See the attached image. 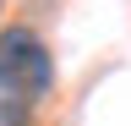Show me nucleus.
<instances>
[{"label":"nucleus","instance_id":"f257e3e1","mask_svg":"<svg viewBox=\"0 0 131 126\" xmlns=\"http://www.w3.org/2000/svg\"><path fill=\"white\" fill-rule=\"evenodd\" d=\"M49 93H55L49 44L33 33V27H6V33H0V99L44 104Z\"/></svg>","mask_w":131,"mask_h":126},{"label":"nucleus","instance_id":"f03ea898","mask_svg":"<svg viewBox=\"0 0 131 126\" xmlns=\"http://www.w3.org/2000/svg\"><path fill=\"white\" fill-rule=\"evenodd\" d=\"M33 121V104H22V99H0V126H27Z\"/></svg>","mask_w":131,"mask_h":126}]
</instances>
